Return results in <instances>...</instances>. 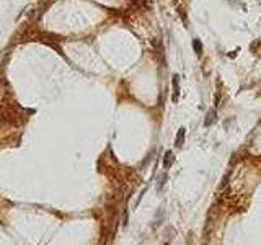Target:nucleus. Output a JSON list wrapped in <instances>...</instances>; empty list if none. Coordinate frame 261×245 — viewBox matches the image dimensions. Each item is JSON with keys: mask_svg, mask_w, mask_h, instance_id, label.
<instances>
[{"mask_svg": "<svg viewBox=\"0 0 261 245\" xmlns=\"http://www.w3.org/2000/svg\"><path fill=\"white\" fill-rule=\"evenodd\" d=\"M193 48H194V52L198 56L202 54V42L199 39H193Z\"/></svg>", "mask_w": 261, "mask_h": 245, "instance_id": "5", "label": "nucleus"}, {"mask_svg": "<svg viewBox=\"0 0 261 245\" xmlns=\"http://www.w3.org/2000/svg\"><path fill=\"white\" fill-rule=\"evenodd\" d=\"M230 175H232V170H229L227 172V173L225 175H224V178H222V182H220V186H219V188L222 190V188H225V186H227V183H229V180H230Z\"/></svg>", "mask_w": 261, "mask_h": 245, "instance_id": "6", "label": "nucleus"}, {"mask_svg": "<svg viewBox=\"0 0 261 245\" xmlns=\"http://www.w3.org/2000/svg\"><path fill=\"white\" fill-rule=\"evenodd\" d=\"M215 119H217V111H215V110L207 111V114H206V119H204V126H206V128L212 126L214 122H215Z\"/></svg>", "mask_w": 261, "mask_h": 245, "instance_id": "3", "label": "nucleus"}, {"mask_svg": "<svg viewBox=\"0 0 261 245\" xmlns=\"http://www.w3.org/2000/svg\"><path fill=\"white\" fill-rule=\"evenodd\" d=\"M165 245H168V243H165Z\"/></svg>", "mask_w": 261, "mask_h": 245, "instance_id": "8", "label": "nucleus"}, {"mask_svg": "<svg viewBox=\"0 0 261 245\" xmlns=\"http://www.w3.org/2000/svg\"><path fill=\"white\" fill-rule=\"evenodd\" d=\"M165 180H166V175L163 173V175H162V178L158 180V190H162V186H163V183H165Z\"/></svg>", "mask_w": 261, "mask_h": 245, "instance_id": "7", "label": "nucleus"}, {"mask_svg": "<svg viewBox=\"0 0 261 245\" xmlns=\"http://www.w3.org/2000/svg\"><path fill=\"white\" fill-rule=\"evenodd\" d=\"M185 134H186V129H185V128H180V129H178V134H176V141H175V146H176V147H183V144H185Z\"/></svg>", "mask_w": 261, "mask_h": 245, "instance_id": "4", "label": "nucleus"}, {"mask_svg": "<svg viewBox=\"0 0 261 245\" xmlns=\"http://www.w3.org/2000/svg\"><path fill=\"white\" fill-rule=\"evenodd\" d=\"M171 83H173V102H178V98H180V77L178 75H173V80H171Z\"/></svg>", "mask_w": 261, "mask_h": 245, "instance_id": "1", "label": "nucleus"}, {"mask_svg": "<svg viewBox=\"0 0 261 245\" xmlns=\"http://www.w3.org/2000/svg\"><path fill=\"white\" fill-rule=\"evenodd\" d=\"M173 162H175V154H173L171 150H168V152L165 154V157H163V168L168 170L173 165Z\"/></svg>", "mask_w": 261, "mask_h": 245, "instance_id": "2", "label": "nucleus"}]
</instances>
